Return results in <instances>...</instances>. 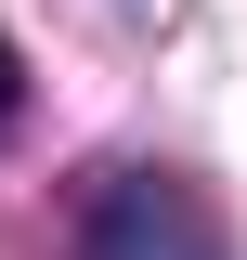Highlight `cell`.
Returning a JSON list of instances; mask_svg holds the SVG:
<instances>
[{
    "label": "cell",
    "instance_id": "obj_1",
    "mask_svg": "<svg viewBox=\"0 0 247 260\" xmlns=\"http://www.w3.org/2000/svg\"><path fill=\"white\" fill-rule=\"evenodd\" d=\"M78 260H234V234L182 169H117L78 221Z\"/></svg>",
    "mask_w": 247,
    "mask_h": 260
},
{
    "label": "cell",
    "instance_id": "obj_2",
    "mask_svg": "<svg viewBox=\"0 0 247 260\" xmlns=\"http://www.w3.org/2000/svg\"><path fill=\"white\" fill-rule=\"evenodd\" d=\"M13 104H26V65H13V39H0V117H13Z\"/></svg>",
    "mask_w": 247,
    "mask_h": 260
}]
</instances>
